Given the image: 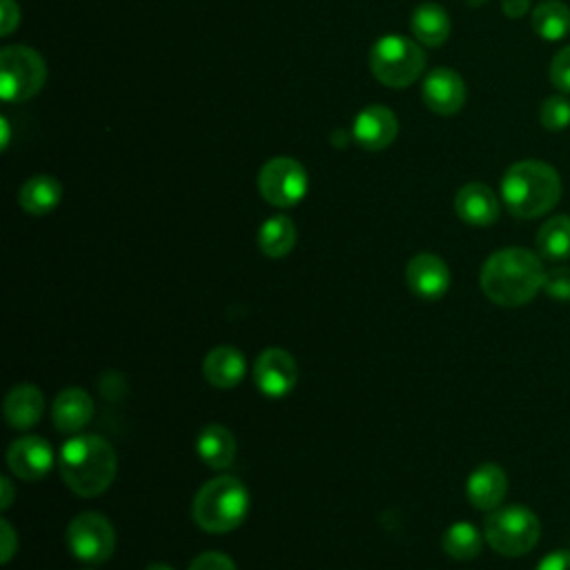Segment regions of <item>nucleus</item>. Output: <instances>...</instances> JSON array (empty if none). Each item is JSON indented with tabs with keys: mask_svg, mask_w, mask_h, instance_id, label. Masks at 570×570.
<instances>
[{
	"mask_svg": "<svg viewBox=\"0 0 570 570\" xmlns=\"http://www.w3.org/2000/svg\"><path fill=\"white\" fill-rule=\"evenodd\" d=\"M543 278L546 272L539 254L525 247H503L485 258L479 285L492 303L517 307L537 296Z\"/></svg>",
	"mask_w": 570,
	"mask_h": 570,
	"instance_id": "obj_1",
	"label": "nucleus"
},
{
	"mask_svg": "<svg viewBox=\"0 0 570 570\" xmlns=\"http://www.w3.org/2000/svg\"><path fill=\"white\" fill-rule=\"evenodd\" d=\"M60 476L78 497L102 494L118 468L114 445L100 434H71L58 454Z\"/></svg>",
	"mask_w": 570,
	"mask_h": 570,
	"instance_id": "obj_2",
	"label": "nucleus"
},
{
	"mask_svg": "<svg viewBox=\"0 0 570 570\" xmlns=\"http://www.w3.org/2000/svg\"><path fill=\"white\" fill-rule=\"evenodd\" d=\"M561 198V178L543 160L525 158L508 167L501 178V200L517 218H539Z\"/></svg>",
	"mask_w": 570,
	"mask_h": 570,
	"instance_id": "obj_3",
	"label": "nucleus"
},
{
	"mask_svg": "<svg viewBox=\"0 0 570 570\" xmlns=\"http://www.w3.org/2000/svg\"><path fill=\"white\" fill-rule=\"evenodd\" d=\"M249 512V492L240 479L220 474L209 479L194 497V523L212 534L236 530Z\"/></svg>",
	"mask_w": 570,
	"mask_h": 570,
	"instance_id": "obj_4",
	"label": "nucleus"
},
{
	"mask_svg": "<svg viewBox=\"0 0 570 570\" xmlns=\"http://www.w3.org/2000/svg\"><path fill=\"white\" fill-rule=\"evenodd\" d=\"M483 537L494 552L503 557H521L537 546L541 523L525 505H499L488 512L483 521Z\"/></svg>",
	"mask_w": 570,
	"mask_h": 570,
	"instance_id": "obj_5",
	"label": "nucleus"
},
{
	"mask_svg": "<svg viewBox=\"0 0 570 570\" xmlns=\"http://www.w3.org/2000/svg\"><path fill=\"white\" fill-rule=\"evenodd\" d=\"M423 67V49L401 33H385L370 49V71L385 87L403 89L412 85Z\"/></svg>",
	"mask_w": 570,
	"mask_h": 570,
	"instance_id": "obj_6",
	"label": "nucleus"
},
{
	"mask_svg": "<svg viewBox=\"0 0 570 570\" xmlns=\"http://www.w3.org/2000/svg\"><path fill=\"white\" fill-rule=\"evenodd\" d=\"M47 78L42 56L24 45H11L0 51V96L9 102H22L36 96Z\"/></svg>",
	"mask_w": 570,
	"mask_h": 570,
	"instance_id": "obj_7",
	"label": "nucleus"
},
{
	"mask_svg": "<svg viewBox=\"0 0 570 570\" xmlns=\"http://www.w3.org/2000/svg\"><path fill=\"white\" fill-rule=\"evenodd\" d=\"M67 548L87 566L105 563L116 548L111 521L98 512H80L67 525Z\"/></svg>",
	"mask_w": 570,
	"mask_h": 570,
	"instance_id": "obj_8",
	"label": "nucleus"
},
{
	"mask_svg": "<svg viewBox=\"0 0 570 570\" xmlns=\"http://www.w3.org/2000/svg\"><path fill=\"white\" fill-rule=\"evenodd\" d=\"M258 191L274 207H294L307 194V171L296 158L276 156L261 167Z\"/></svg>",
	"mask_w": 570,
	"mask_h": 570,
	"instance_id": "obj_9",
	"label": "nucleus"
},
{
	"mask_svg": "<svg viewBox=\"0 0 570 570\" xmlns=\"http://www.w3.org/2000/svg\"><path fill=\"white\" fill-rule=\"evenodd\" d=\"M252 376L261 394L269 399H283L294 390L298 381V365L287 350L267 347L256 356Z\"/></svg>",
	"mask_w": 570,
	"mask_h": 570,
	"instance_id": "obj_10",
	"label": "nucleus"
},
{
	"mask_svg": "<svg viewBox=\"0 0 570 570\" xmlns=\"http://www.w3.org/2000/svg\"><path fill=\"white\" fill-rule=\"evenodd\" d=\"M9 470L24 481H38L49 474L53 465V448L36 434L18 436L7 450Z\"/></svg>",
	"mask_w": 570,
	"mask_h": 570,
	"instance_id": "obj_11",
	"label": "nucleus"
},
{
	"mask_svg": "<svg viewBox=\"0 0 570 570\" xmlns=\"http://www.w3.org/2000/svg\"><path fill=\"white\" fill-rule=\"evenodd\" d=\"M405 283L419 298L436 301L450 287V269L441 256L421 252L405 265Z\"/></svg>",
	"mask_w": 570,
	"mask_h": 570,
	"instance_id": "obj_12",
	"label": "nucleus"
},
{
	"mask_svg": "<svg viewBox=\"0 0 570 570\" xmlns=\"http://www.w3.org/2000/svg\"><path fill=\"white\" fill-rule=\"evenodd\" d=\"M421 96L430 111L441 116H452L465 102V82L454 69L436 67L425 76Z\"/></svg>",
	"mask_w": 570,
	"mask_h": 570,
	"instance_id": "obj_13",
	"label": "nucleus"
},
{
	"mask_svg": "<svg viewBox=\"0 0 570 570\" xmlns=\"http://www.w3.org/2000/svg\"><path fill=\"white\" fill-rule=\"evenodd\" d=\"M399 131V120L392 109L385 105H367L363 107L354 122H352V136L354 140L370 151L385 149L394 142Z\"/></svg>",
	"mask_w": 570,
	"mask_h": 570,
	"instance_id": "obj_14",
	"label": "nucleus"
},
{
	"mask_svg": "<svg viewBox=\"0 0 570 570\" xmlns=\"http://www.w3.org/2000/svg\"><path fill=\"white\" fill-rule=\"evenodd\" d=\"M459 218L474 227H488L499 218V198L483 183H468L454 196Z\"/></svg>",
	"mask_w": 570,
	"mask_h": 570,
	"instance_id": "obj_15",
	"label": "nucleus"
},
{
	"mask_svg": "<svg viewBox=\"0 0 570 570\" xmlns=\"http://www.w3.org/2000/svg\"><path fill=\"white\" fill-rule=\"evenodd\" d=\"M508 492V476L501 465L497 463H483L474 468L465 481V494L468 501L476 510H494L501 505Z\"/></svg>",
	"mask_w": 570,
	"mask_h": 570,
	"instance_id": "obj_16",
	"label": "nucleus"
},
{
	"mask_svg": "<svg viewBox=\"0 0 570 570\" xmlns=\"http://www.w3.org/2000/svg\"><path fill=\"white\" fill-rule=\"evenodd\" d=\"M94 416V401L82 387H65L51 405V423L62 434H78Z\"/></svg>",
	"mask_w": 570,
	"mask_h": 570,
	"instance_id": "obj_17",
	"label": "nucleus"
},
{
	"mask_svg": "<svg viewBox=\"0 0 570 570\" xmlns=\"http://www.w3.org/2000/svg\"><path fill=\"white\" fill-rule=\"evenodd\" d=\"M247 372V361L234 345H218L207 352L203 361V374L209 385L229 390L236 387Z\"/></svg>",
	"mask_w": 570,
	"mask_h": 570,
	"instance_id": "obj_18",
	"label": "nucleus"
},
{
	"mask_svg": "<svg viewBox=\"0 0 570 570\" xmlns=\"http://www.w3.org/2000/svg\"><path fill=\"white\" fill-rule=\"evenodd\" d=\"M4 419L13 430L33 428L45 412V396L31 383L13 385L4 396Z\"/></svg>",
	"mask_w": 570,
	"mask_h": 570,
	"instance_id": "obj_19",
	"label": "nucleus"
},
{
	"mask_svg": "<svg viewBox=\"0 0 570 570\" xmlns=\"http://www.w3.org/2000/svg\"><path fill=\"white\" fill-rule=\"evenodd\" d=\"M196 454L212 470H225L236 456V439L223 425H205L196 436Z\"/></svg>",
	"mask_w": 570,
	"mask_h": 570,
	"instance_id": "obj_20",
	"label": "nucleus"
},
{
	"mask_svg": "<svg viewBox=\"0 0 570 570\" xmlns=\"http://www.w3.org/2000/svg\"><path fill=\"white\" fill-rule=\"evenodd\" d=\"M410 29L421 45L439 47L450 36V16L436 2H421L410 18Z\"/></svg>",
	"mask_w": 570,
	"mask_h": 570,
	"instance_id": "obj_21",
	"label": "nucleus"
},
{
	"mask_svg": "<svg viewBox=\"0 0 570 570\" xmlns=\"http://www.w3.org/2000/svg\"><path fill=\"white\" fill-rule=\"evenodd\" d=\"M62 198V187L53 176L38 174L24 180L18 191V205L33 216H45L58 207Z\"/></svg>",
	"mask_w": 570,
	"mask_h": 570,
	"instance_id": "obj_22",
	"label": "nucleus"
},
{
	"mask_svg": "<svg viewBox=\"0 0 570 570\" xmlns=\"http://www.w3.org/2000/svg\"><path fill=\"white\" fill-rule=\"evenodd\" d=\"M532 29L548 42H559L570 33V7L561 0H543L532 9Z\"/></svg>",
	"mask_w": 570,
	"mask_h": 570,
	"instance_id": "obj_23",
	"label": "nucleus"
},
{
	"mask_svg": "<svg viewBox=\"0 0 570 570\" xmlns=\"http://www.w3.org/2000/svg\"><path fill=\"white\" fill-rule=\"evenodd\" d=\"M537 252L546 261L570 258V216L568 214L552 216L539 227Z\"/></svg>",
	"mask_w": 570,
	"mask_h": 570,
	"instance_id": "obj_24",
	"label": "nucleus"
},
{
	"mask_svg": "<svg viewBox=\"0 0 570 570\" xmlns=\"http://www.w3.org/2000/svg\"><path fill=\"white\" fill-rule=\"evenodd\" d=\"M296 245V227L287 216H272L258 229V247L269 258L287 256Z\"/></svg>",
	"mask_w": 570,
	"mask_h": 570,
	"instance_id": "obj_25",
	"label": "nucleus"
},
{
	"mask_svg": "<svg viewBox=\"0 0 570 570\" xmlns=\"http://www.w3.org/2000/svg\"><path fill=\"white\" fill-rule=\"evenodd\" d=\"M481 532L476 530L474 523L470 521H454L452 525H448V530L441 537V546L443 552L454 559V561H470L481 552L483 546Z\"/></svg>",
	"mask_w": 570,
	"mask_h": 570,
	"instance_id": "obj_26",
	"label": "nucleus"
},
{
	"mask_svg": "<svg viewBox=\"0 0 570 570\" xmlns=\"http://www.w3.org/2000/svg\"><path fill=\"white\" fill-rule=\"evenodd\" d=\"M539 120L548 131H563L570 127V100L566 94L550 96L539 107Z\"/></svg>",
	"mask_w": 570,
	"mask_h": 570,
	"instance_id": "obj_27",
	"label": "nucleus"
},
{
	"mask_svg": "<svg viewBox=\"0 0 570 570\" xmlns=\"http://www.w3.org/2000/svg\"><path fill=\"white\" fill-rule=\"evenodd\" d=\"M543 292L554 301H570V267L561 265L546 272Z\"/></svg>",
	"mask_w": 570,
	"mask_h": 570,
	"instance_id": "obj_28",
	"label": "nucleus"
},
{
	"mask_svg": "<svg viewBox=\"0 0 570 570\" xmlns=\"http://www.w3.org/2000/svg\"><path fill=\"white\" fill-rule=\"evenodd\" d=\"M550 80L561 94H570V45L563 47L550 62Z\"/></svg>",
	"mask_w": 570,
	"mask_h": 570,
	"instance_id": "obj_29",
	"label": "nucleus"
},
{
	"mask_svg": "<svg viewBox=\"0 0 570 570\" xmlns=\"http://www.w3.org/2000/svg\"><path fill=\"white\" fill-rule=\"evenodd\" d=\"M189 570H236V566H234V561L227 554L209 550V552L198 554L189 563Z\"/></svg>",
	"mask_w": 570,
	"mask_h": 570,
	"instance_id": "obj_30",
	"label": "nucleus"
},
{
	"mask_svg": "<svg viewBox=\"0 0 570 570\" xmlns=\"http://www.w3.org/2000/svg\"><path fill=\"white\" fill-rule=\"evenodd\" d=\"M0 16H2L0 18V33L9 36L20 22V9L13 0H2L0 2Z\"/></svg>",
	"mask_w": 570,
	"mask_h": 570,
	"instance_id": "obj_31",
	"label": "nucleus"
},
{
	"mask_svg": "<svg viewBox=\"0 0 570 570\" xmlns=\"http://www.w3.org/2000/svg\"><path fill=\"white\" fill-rule=\"evenodd\" d=\"M534 570H570V550H554L546 554Z\"/></svg>",
	"mask_w": 570,
	"mask_h": 570,
	"instance_id": "obj_32",
	"label": "nucleus"
},
{
	"mask_svg": "<svg viewBox=\"0 0 570 570\" xmlns=\"http://www.w3.org/2000/svg\"><path fill=\"white\" fill-rule=\"evenodd\" d=\"M0 532H2V563H9L13 552L18 550V534L13 532V528L7 519L0 521Z\"/></svg>",
	"mask_w": 570,
	"mask_h": 570,
	"instance_id": "obj_33",
	"label": "nucleus"
},
{
	"mask_svg": "<svg viewBox=\"0 0 570 570\" xmlns=\"http://www.w3.org/2000/svg\"><path fill=\"white\" fill-rule=\"evenodd\" d=\"M501 9L508 18H523L530 9V0H501Z\"/></svg>",
	"mask_w": 570,
	"mask_h": 570,
	"instance_id": "obj_34",
	"label": "nucleus"
},
{
	"mask_svg": "<svg viewBox=\"0 0 570 570\" xmlns=\"http://www.w3.org/2000/svg\"><path fill=\"white\" fill-rule=\"evenodd\" d=\"M11 501H13V485L7 476H2V499H0L2 510H7L11 505Z\"/></svg>",
	"mask_w": 570,
	"mask_h": 570,
	"instance_id": "obj_35",
	"label": "nucleus"
},
{
	"mask_svg": "<svg viewBox=\"0 0 570 570\" xmlns=\"http://www.w3.org/2000/svg\"><path fill=\"white\" fill-rule=\"evenodd\" d=\"M145 570H174L169 563H163V561H151Z\"/></svg>",
	"mask_w": 570,
	"mask_h": 570,
	"instance_id": "obj_36",
	"label": "nucleus"
},
{
	"mask_svg": "<svg viewBox=\"0 0 570 570\" xmlns=\"http://www.w3.org/2000/svg\"><path fill=\"white\" fill-rule=\"evenodd\" d=\"M470 4H481V2H485V0H468Z\"/></svg>",
	"mask_w": 570,
	"mask_h": 570,
	"instance_id": "obj_37",
	"label": "nucleus"
}]
</instances>
